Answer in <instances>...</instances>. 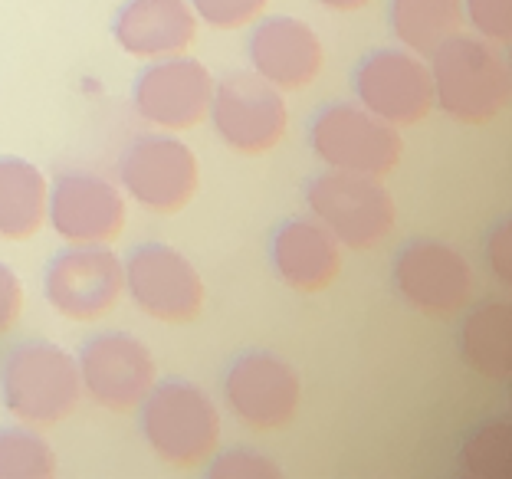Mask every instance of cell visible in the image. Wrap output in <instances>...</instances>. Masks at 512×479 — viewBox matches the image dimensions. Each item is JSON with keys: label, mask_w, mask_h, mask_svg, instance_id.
I'll list each match as a JSON object with an SVG mask.
<instances>
[{"label": "cell", "mask_w": 512, "mask_h": 479, "mask_svg": "<svg viewBox=\"0 0 512 479\" xmlns=\"http://www.w3.org/2000/svg\"><path fill=\"white\" fill-rule=\"evenodd\" d=\"M434 105L460 125H490L509 109L512 73L499 46L453 33L427 56Z\"/></svg>", "instance_id": "1"}, {"label": "cell", "mask_w": 512, "mask_h": 479, "mask_svg": "<svg viewBox=\"0 0 512 479\" xmlns=\"http://www.w3.org/2000/svg\"><path fill=\"white\" fill-rule=\"evenodd\" d=\"M135 411L145 447L174 470L204 466L220 447V407L194 381H155Z\"/></svg>", "instance_id": "2"}, {"label": "cell", "mask_w": 512, "mask_h": 479, "mask_svg": "<svg viewBox=\"0 0 512 479\" xmlns=\"http://www.w3.org/2000/svg\"><path fill=\"white\" fill-rule=\"evenodd\" d=\"M0 401L30 427H53L73 417L83 401L76 358L43 338L20 342L0 365Z\"/></svg>", "instance_id": "3"}, {"label": "cell", "mask_w": 512, "mask_h": 479, "mask_svg": "<svg viewBox=\"0 0 512 479\" xmlns=\"http://www.w3.org/2000/svg\"><path fill=\"white\" fill-rule=\"evenodd\" d=\"M309 217L348 250H375L394 233L398 204L388 184L371 174L332 171L325 168L306 188Z\"/></svg>", "instance_id": "4"}, {"label": "cell", "mask_w": 512, "mask_h": 479, "mask_svg": "<svg viewBox=\"0 0 512 479\" xmlns=\"http://www.w3.org/2000/svg\"><path fill=\"white\" fill-rule=\"evenodd\" d=\"M309 148L325 168L388 178L401 165V128L381 122L358 102H329L312 115Z\"/></svg>", "instance_id": "5"}, {"label": "cell", "mask_w": 512, "mask_h": 479, "mask_svg": "<svg viewBox=\"0 0 512 479\" xmlns=\"http://www.w3.org/2000/svg\"><path fill=\"white\" fill-rule=\"evenodd\" d=\"M207 122L230 151L247 158L270 155L289 132L286 92H279L253 69H237L214 83Z\"/></svg>", "instance_id": "6"}, {"label": "cell", "mask_w": 512, "mask_h": 479, "mask_svg": "<svg viewBox=\"0 0 512 479\" xmlns=\"http://www.w3.org/2000/svg\"><path fill=\"white\" fill-rule=\"evenodd\" d=\"M391 289L407 309L430 319H450L470 306L476 276L467 256L447 240L414 237L394 253Z\"/></svg>", "instance_id": "7"}, {"label": "cell", "mask_w": 512, "mask_h": 479, "mask_svg": "<svg viewBox=\"0 0 512 479\" xmlns=\"http://www.w3.org/2000/svg\"><path fill=\"white\" fill-rule=\"evenodd\" d=\"M125 296L155 322L184 325L204 312L207 286L201 270L171 243H138L122 260Z\"/></svg>", "instance_id": "8"}, {"label": "cell", "mask_w": 512, "mask_h": 479, "mask_svg": "<svg viewBox=\"0 0 512 479\" xmlns=\"http://www.w3.org/2000/svg\"><path fill=\"white\" fill-rule=\"evenodd\" d=\"M119 188L151 214H181L201 188V165L174 132H151L122 151Z\"/></svg>", "instance_id": "9"}, {"label": "cell", "mask_w": 512, "mask_h": 479, "mask_svg": "<svg viewBox=\"0 0 512 479\" xmlns=\"http://www.w3.org/2000/svg\"><path fill=\"white\" fill-rule=\"evenodd\" d=\"M224 404L243 427L279 430L293 424L302 401V378L293 361L270 352L250 348L240 352L224 371Z\"/></svg>", "instance_id": "10"}, {"label": "cell", "mask_w": 512, "mask_h": 479, "mask_svg": "<svg viewBox=\"0 0 512 479\" xmlns=\"http://www.w3.org/2000/svg\"><path fill=\"white\" fill-rule=\"evenodd\" d=\"M352 89L362 109L394 128L421 125L434 109L427 60L404 46H378L365 53L352 73Z\"/></svg>", "instance_id": "11"}, {"label": "cell", "mask_w": 512, "mask_h": 479, "mask_svg": "<svg viewBox=\"0 0 512 479\" xmlns=\"http://www.w3.org/2000/svg\"><path fill=\"white\" fill-rule=\"evenodd\" d=\"M122 296V256L109 247H66L43 270V299L69 322L106 319Z\"/></svg>", "instance_id": "12"}, {"label": "cell", "mask_w": 512, "mask_h": 479, "mask_svg": "<svg viewBox=\"0 0 512 479\" xmlns=\"http://www.w3.org/2000/svg\"><path fill=\"white\" fill-rule=\"evenodd\" d=\"M83 394L102 411L132 414L158 381V361L132 332H99L76 355Z\"/></svg>", "instance_id": "13"}, {"label": "cell", "mask_w": 512, "mask_h": 479, "mask_svg": "<svg viewBox=\"0 0 512 479\" xmlns=\"http://www.w3.org/2000/svg\"><path fill=\"white\" fill-rule=\"evenodd\" d=\"M128 204L115 181L96 171H63L50 184L46 224L66 247H109L125 230Z\"/></svg>", "instance_id": "14"}, {"label": "cell", "mask_w": 512, "mask_h": 479, "mask_svg": "<svg viewBox=\"0 0 512 479\" xmlns=\"http://www.w3.org/2000/svg\"><path fill=\"white\" fill-rule=\"evenodd\" d=\"M214 83L201 60L181 53L148 63L132 86V105L138 119L161 128V132H191L204 125L214 99Z\"/></svg>", "instance_id": "15"}, {"label": "cell", "mask_w": 512, "mask_h": 479, "mask_svg": "<svg viewBox=\"0 0 512 479\" xmlns=\"http://www.w3.org/2000/svg\"><path fill=\"white\" fill-rule=\"evenodd\" d=\"M250 69L279 92H299L322 73L325 50L319 33L299 17H260L247 40Z\"/></svg>", "instance_id": "16"}, {"label": "cell", "mask_w": 512, "mask_h": 479, "mask_svg": "<svg viewBox=\"0 0 512 479\" xmlns=\"http://www.w3.org/2000/svg\"><path fill=\"white\" fill-rule=\"evenodd\" d=\"M194 37L197 17L188 0H125L112 20L115 46L142 63L188 53Z\"/></svg>", "instance_id": "17"}, {"label": "cell", "mask_w": 512, "mask_h": 479, "mask_svg": "<svg viewBox=\"0 0 512 479\" xmlns=\"http://www.w3.org/2000/svg\"><path fill=\"white\" fill-rule=\"evenodd\" d=\"M270 266L293 292H325L342 276V247L316 217H289L273 230Z\"/></svg>", "instance_id": "18"}, {"label": "cell", "mask_w": 512, "mask_h": 479, "mask_svg": "<svg viewBox=\"0 0 512 479\" xmlns=\"http://www.w3.org/2000/svg\"><path fill=\"white\" fill-rule=\"evenodd\" d=\"M50 181L27 158L0 155V240L20 243L46 227Z\"/></svg>", "instance_id": "19"}, {"label": "cell", "mask_w": 512, "mask_h": 479, "mask_svg": "<svg viewBox=\"0 0 512 479\" xmlns=\"http://www.w3.org/2000/svg\"><path fill=\"white\" fill-rule=\"evenodd\" d=\"M460 355L476 375L506 381L512 371V312L506 302H483L460 325Z\"/></svg>", "instance_id": "20"}, {"label": "cell", "mask_w": 512, "mask_h": 479, "mask_svg": "<svg viewBox=\"0 0 512 479\" xmlns=\"http://www.w3.org/2000/svg\"><path fill=\"white\" fill-rule=\"evenodd\" d=\"M388 27L398 46L427 56L463 27V0H388Z\"/></svg>", "instance_id": "21"}, {"label": "cell", "mask_w": 512, "mask_h": 479, "mask_svg": "<svg viewBox=\"0 0 512 479\" xmlns=\"http://www.w3.org/2000/svg\"><path fill=\"white\" fill-rule=\"evenodd\" d=\"M56 476V453L30 424L0 427V479H50Z\"/></svg>", "instance_id": "22"}, {"label": "cell", "mask_w": 512, "mask_h": 479, "mask_svg": "<svg viewBox=\"0 0 512 479\" xmlns=\"http://www.w3.org/2000/svg\"><path fill=\"white\" fill-rule=\"evenodd\" d=\"M197 23L211 30H247L266 14L270 0H188Z\"/></svg>", "instance_id": "23"}, {"label": "cell", "mask_w": 512, "mask_h": 479, "mask_svg": "<svg viewBox=\"0 0 512 479\" xmlns=\"http://www.w3.org/2000/svg\"><path fill=\"white\" fill-rule=\"evenodd\" d=\"M463 23L493 46L512 43V0H463Z\"/></svg>", "instance_id": "24"}, {"label": "cell", "mask_w": 512, "mask_h": 479, "mask_svg": "<svg viewBox=\"0 0 512 479\" xmlns=\"http://www.w3.org/2000/svg\"><path fill=\"white\" fill-rule=\"evenodd\" d=\"M204 466H207V476L211 479H276V476H283V470H279L273 457H266V453L250 450V447H234V450L214 453Z\"/></svg>", "instance_id": "25"}, {"label": "cell", "mask_w": 512, "mask_h": 479, "mask_svg": "<svg viewBox=\"0 0 512 479\" xmlns=\"http://www.w3.org/2000/svg\"><path fill=\"white\" fill-rule=\"evenodd\" d=\"M23 309H27V296H23L20 276L7 263H0V335L17 329Z\"/></svg>", "instance_id": "26"}, {"label": "cell", "mask_w": 512, "mask_h": 479, "mask_svg": "<svg viewBox=\"0 0 512 479\" xmlns=\"http://www.w3.org/2000/svg\"><path fill=\"white\" fill-rule=\"evenodd\" d=\"M486 263L503 286L512 283V220L503 217L486 237Z\"/></svg>", "instance_id": "27"}, {"label": "cell", "mask_w": 512, "mask_h": 479, "mask_svg": "<svg viewBox=\"0 0 512 479\" xmlns=\"http://www.w3.org/2000/svg\"><path fill=\"white\" fill-rule=\"evenodd\" d=\"M319 7L332 10V14H358V10L371 7L375 0H316Z\"/></svg>", "instance_id": "28"}]
</instances>
